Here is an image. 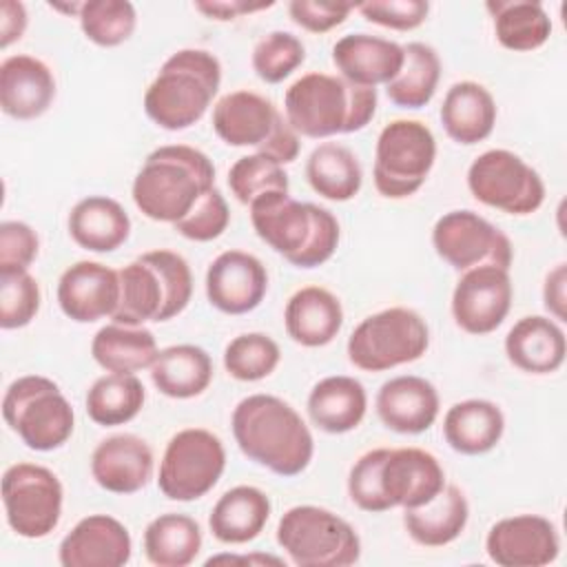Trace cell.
Listing matches in <instances>:
<instances>
[{
  "instance_id": "60d3db41",
  "label": "cell",
  "mask_w": 567,
  "mask_h": 567,
  "mask_svg": "<svg viewBox=\"0 0 567 567\" xmlns=\"http://www.w3.org/2000/svg\"><path fill=\"white\" fill-rule=\"evenodd\" d=\"M78 20L89 42L102 49H113L133 35L137 11L128 0H89L82 2Z\"/></svg>"
},
{
  "instance_id": "5bb4252c",
  "label": "cell",
  "mask_w": 567,
  "mask_h": 567,
  "mask_svg": "<svg viewBox=\"0 0 567 567\" xmlns=\"http://www.w3.org/2000/svg\"><path fill=\"white\" fill-rule=\"evenodd\" d=\"M2 505L16 536L47 538L62 518L64 487L58 474L38 463H13L2 474Z\"/></svg>"
},
{
  "instance_id": "484cf974",
  "label": "cell",
  "mask_w": 567,
  "mask_h": 567,
  "mask_svg": "<svg viewBox=\"0 0 567 567\" xmlns=\"http://www.w3.org/2000/svg\"><path fill=\"white\" fill-rule=\"evenodd\" d=\"M503 348L507 361L520 372L551 374L565 363L567 339L551 317L527 315L507 330Z\"/></svg>"
},
{
  "instance_id": "b9f144b4",
  "label": "cell",
  "mask_w": 567,
  "mask_h": 567,
  "mask_svg": "<svg viewBox=\"0 0 567 567\" xmlns=\"http://www.w3.org/2000/svg\"><path fill=\"white\" fill-rule=\"evenodd\" d=\"M281 361L279 343L266 332H244L233 337L224 348L226 372L244 383L270 377Z\"/></svg>"
},
{
  "instance_id": "d590c367",
  "label": "cell",
  "mask_w": 567,
  "mask_h": 567,
  "mask_svg": "<svg viewBox=\"0 0 567 567\" xmlns=\"http://www.w3.org/2000/svg\"><path fill=\"white\" fill-rule=\"evenodd\" d=\"M485 9L492 16L496 42L514 53L540 49L551 35V18L534 0H489Z\"/></svg>"
},
{
  "instance_id": "c3c4849f",
  "label": "cell",
  "mask_w": 567,
  "mask_h": 567,
  "mask_svg": "<svg viewBox=\"0 0 567 567\" xmlns=\"http://www.w3.org/2000/svg\"><path fill=\"white\" fill-rule=\"evenodd\" d=\"M40 252V237L27 221L0 224V270H29Z\"/></svg>"
},
{
  "instance_id": "f5cc1de1",
  "label": "cell",
  "mask_w": 567,
  "mask_h": 567,
  "mask_svg": "<svg viewBox=\"0 0 567 567\" xmlns=\"http://www.w3.org/2000/svg\"><path fill=\"white\" fill-rule=\"evenodd\" d=\"M29 24L27 7L18 0H2L0 2V47L9 49L18 42Z\"/></svg>"
},
{
  "instance_id": "5b68a950",
  "label": "cell",
  "mask_w": 567,
  "mask_h": 567,
  "mask_svg": "<svg viewBox=\"0 0 567 567\" xmlns=\"http://www.w3.org/2000/svg\"><path fill=\"white\" fill-rule=\"evenodd\" d=\"M379 106L377 89L357 86L341 75L310 71L284 95V115L301 137L326 140L365 128Z\"/></svg>"
},
{
  "instance_id": "ac0fdd59",
  "label": "cell",
  "mask_w": 567,
  "mask_h": 567,
  "mask_svg": "<svg viewBox=\"0 0 567 567\" xmlns=\"http://www.w3.org/2000/svg\"><path fill=\"white\" fill-rule=\"evenodd\" d=\"M485 551L498 567H545L558 558L560 536L540 514H514L489 527Z\"/></svg>"
},
{
  "instance_id": "6da1fadb",
  "label": "cell",
  "mask_w": 567,
  "mask_h": 567,
  "mask_svg": "<svg viewBox=\"0 0 567 567\" xmlns=\"http://www.w3.org/2000/svg\"><path fill=\"white\" fill-rule=\"evenodd\" d=\"M445 487L439 458L421 447H374L361 454L348 474V496L361 512L412 509Z\"/></svg>"
},
{
  "instance_id": "7c38bea8",
  "label": "cell",
  "mask_w": 567,
  "mask_h": 567,
  "mask_svg": "<svg viewBox=\"0 0 567 567\" xmlns=\"http://www.w3.org/2000/svg\"><path fill=\"white\" fill-rule=\"evenodd\" d=\"M436 162V137L421 120H392L377 137L372 179L379 195L405 199L430 177Z\"/></svg>"
},
{
  "instance_id": "d6986e66",
  "label": "cell",
  "mask_w": 567,
  "mask_h": 567,
  "mask_svg": "<svg viewBox=\"0 0 567 567\" xmlns=\"http://www.w3.org/2000/svg\"><path fill=\"white\" fill-rule=\"evenodd\" d=\"M206 299L224 315H248L268 292V270L246 250L219 252L206 270Z\"/></svg>"
},
{
  "instance_id": "f546056e",
  "label": "cell",
  "mask_w": 567,
  "mask_h": 567,
  "mask_svg": "<svg viewBox=\"0 0 567 567\" xmlns=\"http://www.w3.org/2000/svg\"><path fill=\"white\" fill-rule=\"evenodd\" d=\"M505 434L503 410L487 399H465L447 408L443 416L445 443L463 456L492 452Z\"/></svg>"
},
{
  "instance_id": "d4e9b609",
  "label": "cell",
  "mask_w": 567,
  "mask_h": 567,
  "mask_svg": "<svg viewBox=\"0 0 567 567\" xmlns=\"http://www.w3.org/2000/svg\"><path fill=\"white\" fill-rule=\"evenodd\" d=\"M332 64L339 75L357 86L377 89L396 78L403 66V47L372 33H348L332 47Z\"/></svg>"
},
{
  "instance_id": "f907efd6",
  "label": "cell",
  "mask_w": 567,
  "mask_h": 567,
  "mask_svg": "<svg viewBox=\"0 0 567 567\" xmlns=\"http://www.w3.org/2000/svg\"><path fill=\"white\" fill-rule=\"evenodd\" d=\"M275 2H248V0H204V2H195V11H199L202 16H206L208 20H217V22H228L241 16H250L264 9H270Z\"/></svg>"
},
{
  "instance_id": "ab89813d",
  "label": "cell",
  "mask_w": 567,
  "mask_h": 567,
  "mask_svg": "<svg viewBox=\"0 0 567 567\" xmlns=\"http://www.w3.org/2000/svg\"><path fill=\"white\" fill-rule=\"evenodd\" d=\"M146 401L144 383L137 374L106 372L93 381L84 408L89 419L102 427H117L133 421Z\"/></svg>"
},
{
  "instance_id": "bcb514c9",
  "label": "cell",
  "mask_w": 567,
  "mask_h": 567,
  "mask_svg": "<svg viewBox=\"0 0 567 567\" xmlns=\"http://www.w3.org/2000/svg\"><path fill=\"white\" fill-rule=\"evenodd\" d=\"M230 224V208L226 204V197L217 186L206 190L199 202L193 206V210L173 224V228L188 241L206 244L226 233Z\"/></svg>"
},
{
  "instance_id": "9a60e30c",
  "label": "cell",
  "mask_w": 567,
  "mask_h": 567,
  "mask_svg": "<svg viewBox=\"0 0 567 567\" xmlns=\"http://www.w3.org/2000/svg\"><path fill=\"white\" fill-rule=\"evenodd\" d=\"M467 188L476 202L507 215H532L545 202V182L520 155L507 148L481 153L467 168Z\"/></svg>"
},
{
  "instance_id": "8d00e7d4",
  "label": "cell",
  "mask_w": 567,
  "mask_h": 567,
  "mask_svg": "<svg viewBox=\"0 0 567 567\" xmlns=\"http://www.w3.org/2000/svg\"><path fill=\"white\" fill-rule=\"evenodd\" d=\"M306 179L319 197L330 202H350L363 186V168L348 146L321 142L306 159Z\"/></svg>"
},
{
  "instance_id": "52a82bcc",
  "label": "cell",
  "mask_w": 567,
  "mask_h": 567,
  "mask_svg": "<svg viewBox=\"0 0 567 567\" xmlns=\"http://www.w3.org/2000/svg\"><path fill=\"white\" fill-rule=\"evenodd\" d=\"M190 297L188 261L175 250H148L120 270V306L113 321L124 326L168 321L186 310Z\"/></svg>"
},
{
  "instance_id": "7a4b0ae2",
  "label": "cell",
  "mask_w": 567,
  "mask_h": 567,
  "mask_svg": "<svg viewBox=\"0 0 567 567\" xmlns=\"http://www.w3.org/2000/svg\"><path fill=\"white\" fill-rule=\"evenodd\" d=\"M230 427L241 454L277 476L301 474L315 456L308 423L281 396L264 392L244 396L233 410Z\"/></svg>"
},
{
  "instance_id": "f35d334b",
  "label": "cell",
  "mask_w": 567,
  "mask_h": 567,
  "mask_svg": "<svg viewBox=\"0 0 567 567\" xmlns=\"http://www.w3.org/2000/svg\"><path fill=\"white\" fill-rule=\"evenodd\" d=\"M441 80V58L425 42L403 44V66L385 84L388 100L399 109H423L432 102Z\"/></svg>"
},
{
  "instance_id": "4316f807",
  "label": "cell",
  "mask_w": 567,
  "mask_h": 567,
  "mask_svg": "<svg viewBox=\"0 0 567 567\" xmlns=\"http://www.w3.org/2000/svg\"><path fill=\"white\" fill-rule=\"evenodd\" d=\"M284 326L295 343L303 348H323L341 332L343 306L328 288L303 286L286 301Z\"/></svg>"
},
{
  "instance_id": "44dd1931",
  "label": "cell",
  "mask_w": 567,
  "mask_h": 567,
  "mask_svg": "<svg viewBox=\"0 0 567 567\" xmlns=\"http://www.w3.org/2000/svg\"><path fill=\"white\" fill-rule=\"evenodd\" d=\"M133 556V540L122 520L111 514L80 518L60 540L62 567H122Z\"/></svg>"
},
{
  "instance_id": "e575fe53",
  "label": "cell",
  "mask_w": 567,
  "mask_h": 567,
  "mask_svg": "<svg viewBox=\"0 0 567 567\" xmlns=\"http://www.w3.org/2000/svg\"><path fill=\"white\" fill-rule=\"evenodd\" d=\"M157 352V339L144 326L113 321L102 326L91 339V357L106 372L135 374L151 368Z\"/></svg>"
},
{
  "instance_id": "f1b7e54d",
  "label": "cell",
  "mask_w": 567,
  "mask_h": 567,
  "mask_svg": "<svg viewBox=\"0 0 567 567\" xmlns=\"http://www.w3.org/2000/svg\"><path fill=\"white\" fill-rule=\"evenodd\" d=\"M439 115L450 140L472 146L492 135L498 109L494 95L483 84L461 80L445 91Z\"/></svg>"
},
{
  "instance_id": "4fadbf2b",
  "label": "cell",
  "mask_w": 567,
  "mask_h": 567,
  "mask_svg": "<svg viewBox=\"0 0 567 567\" xmlns=\"http://www.w3.org/2000/svg\"><path fill=\"white\" fill-rule=\"evenodd\" d=\"M226 470V447L206 427H184L164 447L157 487L168 501L190 503L206 496Z\"/></svg>"
},
{
  "instance_id": "816d5d0a",
  "label": "cell",
  "mask_w": 567,
  "mask_h": 567,
  "mask_svg": "<svg viewBox=\"0 0 567 567\" xmlns=\"http://www.w3.org/2000/svg\"><path fill=\"white\" fill-rule=\"evenodd\" d=\"M543 303L554 321H565L567 312V268L565 264H556L547 275L543 284Z\"/></svg>"
},
{
  "instance_id": "1f68e13d",
  "label": "cell",
  "mask_w": 567,
  "mask_h": 567,
  "mask_svg": "<svg viewBox=\"0 0 567 567\" xmlns=\"http://www.w3.org/2000/svg\"><path fill=\"white\" fill-rule=\"evenodd\" d=\"M272 512L268 494L255 485H235L226 489L210 509V534L224 545H244L255 540Z\"/></svg>"
},
{
  "instance_id": "9c48e42d",
  "label": "cell",
  "mask_w": 567,
  "mask_h": 567,
  "mask_svg": "<svg viewBox=\"0 0 567 567\" xmlns=\"http://www.w3.org/2000/svg\"><path fill=\"white\" fill-rule=\"evenodd\" d=\"M2 419L33 452L62 447L75 427V412L60 385L42 374H24L2 396Z\"/></svg>"
},
{
  "instance_id": "30bf717a",
  "label": "cell",
  "mask_w": 567,
  "mask_h": 567,
  "mask_svg": "<svg viewBox=\"0 0 567 567\" xmlns=\"http://www.w3.org/2000/svg\"><path fill=\"white\" fill-rule=\"evenodd\" d=\"M277 545L297 567H350L361 558L357 529L319 505L286 509L275 532Z\"/></svg>"
},
{
  "instance_id": "3957f363",
  "label": "cell",
  "mask_w": 567,
  "mask_h": 567,
  "mask_svg": "<svg viewBox=\"0 0 567 567\" xmlns=\"http://www.w3.org/2000/svg\"><path fill=\"white\" fill-rule=\"evenodd\" d=\"M248 208L257 237L295 268L323 266L339 248V221L323 206L299 202L288 190H268Z\"/></svg>"
},
{
  "instance_id": "603a6c76",
  "label": "cell",
  "mask_w": 567,
  "mask_h": 567,
  "mask_svg": "<svg viewBox=\"0 0 567 567\" xmlns=\"http://www.w3.org/2000/svg\"><path fill=\"white\" fill-rule=\"evenodd\" d=\"M374 410L383 427L396 434H421L434 425L441 396L434 383L416 374H399L381 383Z\"/></svg>"
},
{
  "instance_id": "4dcf8cb0",
  "label": "cell",
  "mask_w": 567,
  "mask_h": 567,
  "mask_svg": "<svg viewBox=\"0 0 567 567\" xmlns=\"http://www.w3.org/2000/svg\"><path fill=\"white\" fill-rule=\"evenodd\" d=\"M71 239L89 252H113L131 235V217L124 206L106 195L80 199L66 219Z\"/></svg>"
},
{
  "instance_id": "f6af8a7d",
  "label": "cell",
  "mask_w": 567,
  "mask_h": 567,
  "mask_svg": "<svg viewBox=\"0 0 567 567\" xmlns=\"http://www.w3.org/2000/svg\"><path fill=\"white\" fill-rule=\"evenodd\" d=\"M42 292L29 270H0V328L18 330L29 326L40 310Z\"/></svg>"
},
{
  "instance_id": "ee69618b",
  "label": "cell",
  "mask_w": 567,
  "mask_h": 567,
  "mask_svg": "<svg viewBox=\"0 0 567 567\" xmlns=\"http://www.w3.org/2000/svg\"><path fill=\"white\" fill-rule=\"evenodd\" d=\"M306 60L303 42L290 31H270L252 49L250 64L266 84H279L290 78Z\"/></svg>"
},
{
  "instance_id": "83f0119b",
  "label": "cell",
  "mask_w": 567,
  "mask_h": 567,
  "mask_svg": "<svg viewBox=\"0 0 567 567\" xmlns=\"http://www.w3.org/2000/svg\"><path fill=\"white\" fill-rule=\"evenodd\" d=\"M315 427L326 434H346L361 425L368 412L363 383L348 374H330L317 381L306 401Z\"/></svg>"
},
{
  "instance_id": "cb8c5ba5",
  "label": "cell",
  "mask_w": 567,
  "mask_h": 567,
  "mask_svg": "<svg viewBox=\"0 0 567 567\" xmlns=\"http://www.w3.org/2000/svg\"><path fill=\"white\" fill-rule=\"evenodd\" d=\"M55 75L47 62L35 55H9L0 64V106L13 120H35L44 115L55 100Z\"/></svg>"
},
{
  "instance_id": "ffe728a7",
  "label": "cell",
  "mask_w": 567,
  "mask_h": 567,
  "mask_svg": "<svg viewBox=\"0 0 567 567\" xmlns=\"http://www.w3.org/2000/svg\"><path fill=\"white\" fill-rule=\"evenodd\" d=\"M58 306L75 323H93L115 315L120 306V270L102 261L71 264L58 279Z\"/></svg>"
},
{
  "instance_id": "836d02e7",
  "label": "cell",
  "mask_w": 567,
  "mask_h": 567,
  "mask_svg": "<svg viewBox=\"0 0 567 567\" xmlns=\"http://www.w3.org/2000/svg\"><path fill=\"white\" fill-rule=\"evenodd\" d=\"M148 370L155 390L177 401L204 394L215 372L210 354L195 343H175L159 350Z\"/></svg>"
},
{
  "instance_id": "8fae6325",
  "label": "cell",
  "mask_w": 567,
  "mask_h": 567,
  "mask_svg": "<svg viewBox=\"0 0 567 567\" xmlns=\"http://www.w3.org/2000/svg\"><path fill=\"white\" fill-rule=\"evenodd\" d=\"M430 348L425 319L405 306L383 308L368 315L350 332L348 361L363 372H385L419 361Z\"/></svg>"
},
{
  "instance_id": "e0dca14e",
  "label": "cell",
  "mask_w": 567,
  "mask_h": 567,
  "mask_svg": "<svg viewBox=\"0 0 567 567\" xmlns=\"http://www.w3.org/2000/svg\"><path fill=\"white\" fill-rule=\"evenodd\" d=\"M514 299V284L507 268L476 266L461 272L452 290V319L474 337L494 332L509 315Z\"/></svg>"
},
{
  "instance_id": "ba28073f",
  "label": "cell",
  "mask_w": 567,
  "mask_h": 567,
  "mask_svg": "<svg viewBox=\"0 0 567 567\" xmlns=\"http://www.w3.org/2000/svg\"><path fill=\"white\" fill-rule=\"evenodd\" d=\"M213 131L233 148H255L286 166L299 157L301 140L286 115L264 95L239 89L213 106Z\"/></svg>"
},
{
  "instance_id": "d6a6232c",
  "label": "cell",
  "mask_w": 567,
  "mask_h": 567,
  "mask_svg": "<svg viewBox=\"0 0 567 567\" xmlns=\"http://www.w3.org/2000/svg\"><path fill=\"white\" fill-rule=\"evenodd\" d=\"M470 503L458 485L445 487L425 505L403 509V527L421 547H445L454 543L467 527Z\"/></svg>"
},
{
  "instance_id": "7dc6e473",
  "label": "cell",
  "mask_w": 567,
  "mask_h": 567,
  "mask_svg": "<svg viewBox=\"0 0 567 567\" xmlns=\"http://www.w3.org/2000/svg\"><path fill=\"white\" fill-rule=\"evenodd\" d=\"M357 11L370 24L392 31H412L427 20L430 4L423 0H370L357 4Z\"/></svg>"
},
{
  "instance_id": "74e56055",
  "label": "cell",
  "mask_w": 567,
  "mask_h": 567,
  "mask_svg": "<svg viewBox=\"0 0 567 567\" xmlns=\"http://www.w3.org/2000/svg\"><path fill=\"white\" fill-rule=\"evenodd\" d=\"M199 523L179 512H166L155 516L142 536L144 556L155 567H186L202 551Z\"/></svg>"
},
{
  "instance_id": "681fc988",
  "label": "cell",
  "mask_w": 567,
  "mask_h": 567,
  "mask_svg": "<svg viewBox=\"0 0 567 567\" xmlns=\"http://www.w3.org/2000/svg\"><path fill=\"white\" fill-rule=\"evenodd\" d=\"M357 9L352 2H319V0H292L288 2L290 20L308 33H328L346 22Z\"/></svg>"
},
{
  "instance_id": "db71d44e",
  "label": "cell",
  "mask_w": 567,
  "mask_h": 567,
  "mask_svg": "<svg viewBox=\"0 0 567 567\" xmlns=\"http://www.w3.org/2000/svg\"><path fill=\"white\" fill-rule=\"evenodd\" d=\"M221 560H230V563H235V560H248V563H270V565H284V560L281 558H277V556H241V558H235V556H213V558H208L206 560V565H213V563H221Z\"/></svg>"
},
{
  "instance_id": "8992f818",
  "label": "cell",
  "mask_w": 567,
  "mask_h": 567,
  "mask_svg": "<svg viewBox=\"0 0 567 567\" xmlns=\"http://www.w3.org/2000/svg\"><path fill=\"white\" fill-rule=\"evenodd\" d=\"M221 84V62L206 49H179L164 60L144 93V113L164 131L197 124Z\"/></svg>"
},
{
  "instance_id": "7402d4cb",
  "label": "cell",
  "mask_w": 567,
  "mask_h": 567,
  "mask_svg": "<svg viewBox=\"0 0 567 567\" xmlns=\"http://www.w3.org/2000/svg\"><path fill=\"white\" fill-rule=\"evenodd\" d=\"M155 470L151 445L131 432L102 439L91 454L93 481L120 496L135 494L148 485Z\"/></svg>"
},
{
  "instance_id": "2e32d148",
  "label": "cell",
  "mask_w": 567,
  "mask_h": 567,
  "mask_svg": "<svg viewBox=\"0 0 567 567\" xmlns=\"http://www.w3.org/2000/svg\"><path fill=\"white\" fill-rule=\"evenodd\" d=\"M432 246L458 272L487 264L509 270L514 259L509 237L489 219L467 208L450 210L434 221Z\"/></svg>"
},
{
  "instance_id": "7bdbcfd3",
  "label": "cell",
  "mask_w": 567,
  "mask_h": 567,
  "mask_svg": "<svg viewBox=\"0 0 567 567\" xmlns=\"http://www.w3.org/2000/svg\"><path fill=\"white\" fill-rule=\"evenodd\" d=\"M228 186L239 204L250 206L252 199L268 190H288L290 179L286 168L275 159L261 153H248L237 157L228 168Z\"/></svg>"
},
{
  "instance_id": "277c9868",
  "label": "cell",
  "mask_w": 567,
  "mask_h": 567,
  "mask_svg": "<svg viewBox=\"0 0 567 567\" xmlns=\"http://www.w3.org/2000/svg\"><path fill=\"white\" fill-rule=\"evenodd\" d=\"M213 186L215 166L204 151L166 144L146 155L133 177L131 197L144 217L177 224Z\"/></svg>"
}]
</instances>
